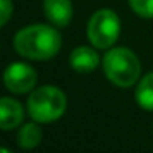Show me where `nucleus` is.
I'll return each instance as SVG.
<instances>
[{"instance_id":"nucleus-2","label":"nucleus","mask_w":153,"mask_h":153,"mask_svg":"<svg viewBox=\"0 0 153 153\" xmlns=\"http://www.w3.org/2000/svg\"><path fill=\"white\" fill-rule=\"evenodd\" d=\"M102 69L105 77L114 86L128 89L140 81L142 64L132 50L125 46H112L102 58Z\"/></svg>"},{"instance_id":"nucleus-8","label":"nucleus","mask_w":153,"mask_h":153,"mask_svg":"<svg viewBox=\"0 0 153 153\" xmlns=\"http://www.w3.org/2000/svg\"><path fill=\"white\" fill-rule=\"evenodd\" d=\"M25 117V109L18 100L12 97H2L0 100V128L13 130L22 125Z\"/></svg>"},{"instance_id":"nucleus-7","label":"nucleus","mask_w":153,"mask_h":153,"mask_svg":"<svg viewBox=\"0 0 153 153\" xmlns=\"http://www.w3.org/2000/svg\"><path fill=\"white\" fill-rule=\"evenodd\" d=\"M97 48H94L92 45L91 46H76L69 54V64L76 73L79 74H89L99 66L100 58L97 54Z\"/></svg>"},{"instance_id":"nucleus-12","label":"nucleus","mask_w":153,"mask_h":153,"mask_svg":"<svg viewBox=\"0 0 153 153\" xmlns=\"http://www.w3.org/2000/svg\"><path fill=\"white\" fill-rule=\"evenodd\" d=\"M13 13V4L12 0H0V25L5 27Z\"/></svg>"},{"instance_id":"nucleus-9","label":"nucleus","mask_w":153,"mask_h":153,"mask_svg":"<svg viewBox=\"0 0 153 153\" xmlns=\"http://www.w3.org/2000/svg\"><path fill=\"white\" fill-rule=\"evenodd\" d=\"M41 138H43V132L40 128V123L35 122V120L33 122H28V123H23L17 133V143L22 150L36 148L41 143Z\"/></svg>"},{"instance_id":"nucleus-6","label":"nucleus","mask_w":153,"mask_h":153,"mask_svg":"<svg viewBox=\"0 0 153 153\" xmlns=\"http://www.w3.org/2000/svg\"><path fill=\"white\" fill-rule=\"evenodd\" d=\"M43 12L51 25L64 28L73 20V2L71 0H43Z\"/></svg>"},{"instance_id":"nucleus-4","label":"nucleus","mask_w":153,"mask_h":153,"mask_svg":"<svg viewBox=\"0 0 153 153\" xmlns=\"http://www.w3.org/2000/svg\"><path fill=\"white\" fill-rule=\"evenodd\" d=\"M87 40L97 50H109L120 36V18L110 8L94 12L87 22Z\"/></svg>"},{"instance_id":"nucleus-3","label":"nucleus","mask_w":153,"mask_h":153,"mask_svg":"<svg viewBox=\"0 0 153 153\" xmlns=\"http://www.w3.org/2000/svg\"><path fill=\"white\" fill-rule=\"evenodd\" d=\"M68 97L56 86H40L30 92L27 100L28 115L38 123H51L64 115Z\"/></svg>"},{"instance_id":"nucleus-10","label":"nucleus","mask_w":153,"mask_h":153,"mask_svg":"<svg viewBox=\"0 0 153 153\" xmlns=\"http://www.w3.org/2000/svg\"><path fill=\"white\" fill-rule=\"evenodd\" d=\"M135 100L143 110H153V71L140 77L137 82Z\"/></svg>"},{"instance_id":"nucleus-5","label":"nucleus","mask_w":153,"mask_h":153,"mask_svg":"<svg viewBox=\"0 0 153 153\" xmlns=\"http://www.w3.org/2000/svg\"><path fill=\"white\" fill-rule=\"evenodd\" d=\"M38 74L28 63H12L4 71V84L12 94H27L36 87Z\"/></svg>"},{"instance_id":"nucleus-1","label":"nucleus","mask_w":153,"mask_h":153,"mask_svg":"<svg viewBox=\"0 0 153 153\" xmlns=\"http://www.w3.org/2000/svg\"><path fill=\"white\" fill-rule=\"evenodd\" d=\"M63 38L58 27L33 23L22 28L13 36V48L22 58L31 61H48L61 50Z\"/></svg>"},{"instance_id":"nucleus-11","label":"nucleus","mask_w":153,"mask_h":153,"mask_svg":"<svg viewBox=\"0 0 153 153\" xmlns=\"http://www.w3.org/2000/svg\"><path fill=\"white\" fill-rule=\"evenodd\" d=\"M128 5L138 17L153 18V0H128Z\"/></svg>"}]
</instances>
